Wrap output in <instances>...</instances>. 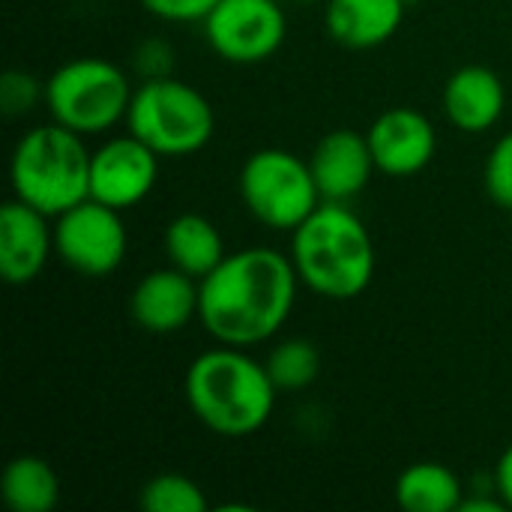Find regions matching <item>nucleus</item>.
<instances>
[{"instance_id": "f257e3e1", "label": "nucleus", "mask_w": 512, "mask_h": 512, "mask_svg": "<svg viewBox=\"0 0 512 512\" xmlns=\"http://www.w3.org/2000/svg\"><path fill=\"white\" fill-rule=\"evenodd\" d=\"M198 285L201 327L219 345L252 348L285 327L297 303L300 276L291 255L267 246H246L225 255Z\"/></svg>"}, {"instance_id": "f3484780", "label": "nucleus", "mask_w": 512, "mask_h": 512, "mask_svg": "<svg viewBox=\"0 0 512 512\" xmlns=\"http://www.w3.org/2000/svg\"><path fill=\"white\" fill-rule=\"evenodd\" d=\"M165 255H168V264L189 273L192 279H204L207 273H213L222 258L228 255L225 252V243H222V234L219 228L201 216V213H180L168 222L165 228Z\"/></svg>"}, {"instance_id": "b1692460", "label": "nucleus", "mask_w": 512, "mask_h": 512, "mask_svg": "<svg viewBox=\"0 0 512 512\" xmlns=\"http://www.w3.org/2000/svg\"><path fill=\"white\" fill-rule=\"evenodd\" d=\"M219 0H141V6L159 18V21H171V24H192V21H204Z\"/></svg>"}, {"instance_id": "423d86ee", "label": "nucleus", "mask_w": 512, "mask_h": 512, "mask_svg": "<svg viewBox=\"0 0 512 512\" xmlns=\"http://www.w3.org/2000/svg\"><path fill=\"white\" fill-rule=\"evenodd\" d=\"M132 93L126 72L105 57H75L45 81L51 120L78 135H102L126 120Z\"/></svg>"}, {"instance_id": "0eeeda50", "label": "nucleus", "mask_w": 512, "mask_h": 512, "mask_svg": "<svg viewBox=\"0 0 512 512\" xmlns=\"http://www.w3.org/2000/svg\"><path fill=\"white\" fill-rule=\"evenodd\" d=\"M237 186L246 210L273 231H294L321 204L309 162L282 147L255 150L243 162Z\"/></svg>"}, {"instance_id": "20e7f679", "label": "nucleus", "mask_w": 512, "mask_h": 512, "mask_svg": "<svg viewBox=\"0 0 512 512\" xmlns=\"http://www.w3.org/2000/svg\"><path fill=\"white\" fill-rule=\"evenodd\" d=\"M90 159L84 135L48 123L24 132L12 150L9 180L15 198L57 219L90 198Z\"/></svg>"}, {"instance_id": "aec40b11", "label": "nucleus", "mask_w": 512, "mask_h": 512, "mask_svg": "<svg viewBox=\"0 0 512 512\" xmlns=\"http://www.w3.org/2000/svg\"><path fill=\"white\" fill-rule=\"evenodd\" d=\"M264 366L279 393H300L315 384V378L321 372V357L309 339L294 336V339L279 342L270 351V357L264 360Z\"/></svg>"}, {"instance_id": "1a4fd4ad", "label": "nucleus", "mask_w": 512, "mask_h": 512, "mask_svg": "<svg viewBox=\"0 0 512 512\" xmlns=\"http://www.w3.org/2000/svg\"><path fill=\"white\" fill-rule=\"evenodd\" d=\"M288 33L285 9L276 0H219L204 18L210 48L237 66L270 60Z\"/></svg>"}, {"instance_id": "4468645a", "label": "nucleus", "mask_w": 512, "mask_h": 512, "mask_svg": "<svg viewBox=\"0 0 512 512\" xmlns=\"http://www.w3.org/2000/svg\"><path fill=\"white\" fill-rule=\"evenodd\" d=\"M309 168L321 192V201H342V204L360 195L369 186L372 171H378L369 138L354 129L327 132L315 144L309 156Z\"/></svg>"}, {"instance_id": "a211bd4d", "label": "nucleus", "mask_w": 512, "mask_h": 512, "mask_svg": "<svg viewBox=\"0 0 512 512\" xmlns=\"http://www.w3.org/2000/svg\"><path fill=\"white\" fill-rule=\"evenodd\" d=\"M465 501L459 474L441 462H417L396 480V504L405 512H456Z\"/></svg>"}, {"instance_id": "2eb2a0df", "label": "nucleus", "mask_w": 512, "mask_h": 512, "mask_svg": "<svg viewBox=\"0 0 512 512\" xmlns=\"http://www.w3.org/2000/svg\"><path fill=\"white\" fill-rule=\"evenodd\" d=\"M507 105V90L498 72L489 66H462L447 78L444 87V114L447 120L468 135L489 132Z\"/></svg>"}, {"instance_id": "ddd939ff", "label": "nucleus", "mask_w": 512, "mask_h": 512, "mask_svg": "<svg viewBox=\"0 0 512 512\" xmlns=\"http://www.w3.org/2000/svg\"><path fill=\"white\" fill-rule=\"evenodd\" d=\"M51 216L12 198L0 210V276L9 285H30L54 252Z\"/></svg>"}, {"instance_id": "412c9836", "label": "nucleus", "mask_w": 512, "mask_h": 512, "mask_svg": "<svg viewBox=\"0 0 512 512\" xmlns=\"http://www.w3.org/2000/svg\"><path fill=\"white\" fill-rule=\"evenodd\" d=\"M138 504L147 512H207V495L183 474H156L144 483Z\"/></svg>"}, {"instance_id": "a878e982", "label": "nucleus", "mask_w": 512, "mask_h": 512, "mask_svg": "<svg viewBox=\"0 0 512 512\" xmlns=\"http://www.w3.org/2000/svg\"><path fill=\"white\" fill-rule=\"evenodd\" d=\"M495 492L512 510V444L501 453V459L495 465Z\"/></svg>"}, {"instance_id": "bb28decb", "label": "nucleus", "mask_w": 512, "mask_h": 512, "mask_svg": "<svg viewBox=\"0 0 512 512\" xmlns=\"http://www.w3.org/2000/svg\"><path fill=\"white\" fill-rule=\"evenodd\" d=\"M504 507L507 504L501 498H495V501H489V498H465L459 512H501Z\"/></svg>"}, {"instance_id": "f8f14e48", "label": "nucleus", "mask_w": 512, "mask_h": 512, "mask_svg": "<svg viewBox=\"0 0 512 512\" xmlns=\"http://www.w3.org/2000/svg\"><path fill=\"white\" fill-rule=\"evenodd\" d=\"M201 303V285L189 273L177 267H159L150 270L129 297V315L132 321L156 336L177 333L189 327L192 318H198Z\"/></svg>"}, {"instance_id": "39448f33", "label": "nucleus", "mask_w": 512, "mask_h": 512, "mask_svg": "<svg viewBox=\"0 0 512 512\" xmlns=\"http://www.w3.org/2000/svg\"><path fill=\"white\" fill-rule=\"evenodd\" d=\"M126 126L162 159H183L210 144L216 111L201 90L165 75L135 87Z\"/></svg>"}, {"instance_id": "cd10ccee", "label": "nucleus", "mask_w": 512, "mask_h": 512, "mask_svg": "<svg viewBox=\"0 0 512 512\" xmlns=\"http://www.w3.org/2000/svg\"><path fill=\"white\" fill-rule=\"evenodd\" d=\"M297 3H318V0H297Z\"/></svg>"}, {"instance_id": "4be33fe9", "label": "nucleus", "mask_w": 512, "mask_h": 512, "mask_svg": "<svg viewBox=\"0 0 512 512\" xmlns=\"http://www.w3.org/2000/svg\"><path fill=\"white\" fill-rule=\"evenodd\" d=\"M486 192L501 210L512 213V129L495 141L486 159Z\"/></svg>"}, {"instance_id": "dca6fc26", "label": "nucleus", "mask_w": 512, "mask_h": 512, "mask_svg": "<svg viewBox=\"0 0 512 512\" xmlns=\"http://www.w3.org/2000/svg\"><path fill=\"white\" fill-rule=\"evenodd\" d=\"M408 0H327V33L345 48H378L396 36Z\"/></svg>"}, {"instance_id": "7ed1b4c3", "label": "nucleus", "mask_w": 512, "mask_h": 512, "mask_svg": "<svg viewBox=\"0 0 512 512\" xmlns=\"http://www.w3.org/2000/svg\"><path fill=\"white\" fill-rule=\"evenodd\" d=\"M288 255L300 285L327 300H354L375 276L372 234L342 201H321L291 231Z\"/></svg>"}, {"instance_id": "5701e85b", "label": "nucleus", "mask_w": 512, "mask_h": 512, "mask_svg": "<svg viewBox=\"0 0 512 512\" xmlns=\"http://www.w3.org/2000/svg\"><path fill=\"white\" fill-rule=\"evenodd\" d=\"M39 99H45V84H39L30 72L9 69L0 81V108L6 117L27 114Z\"/></svg>"}, {"instance_id": "393cba45", "label": "nucleus", "mask_w": 512, "mask_h": 512, "mask_svg": "<svg viewBox=\"0 0 512 512\" xmlns=\"http://www.w3.org/2000/svg\"><path fill=\"white\" fill-rule=\"evenodd\" d=\"M171 45L162 39H147L135 48V72L150 81V78H165L171 75Z\"/></svg>"}, {"instance_id": "6ab92c4d", "label": "nucleus", "mask_w": 512, "mask_h": 512, "mask_svg": "<svg viewBox=\"0 0 512 512\" xmlns=\"http://www.w3.org/2000/svg\"><path fill=\"white\" fill-rule=\"evenodd\" d=\"M0 498L12 512H51L60 501V480L39 456H15L0 474Z\"/></svg>"}, {"instance_id": "f03ea898", "label": "nucleus", "mask_w": 512, "mask_h": 512, "mask_svg": "<svg viewBox=\"0 0 512 512\" xmlns=\"http://www.w3.org/2000/svg\"><path fill=\"white\" fill-rule=\"evenodd\" d=\"M183 393L198 423L222 438L255 435L270 420L279 396L267 366L234 345L198 354L186 369Z\"/></svg>"}, {"instance_id": "9d476101", "label": "nucleus", "mask_w": 512, "mask_h": 512, "mask_svg": "<svg viewBox=\"0 0 512 512\" xmlns=\"http://www.w3.org/2000/svg\"><path fill=\"white\" fill-rule=\"evenodd\" d=\"M159 159L162 156L132 132L105 141L90 159V198L114 210L138 207L156 186Z\"/></svg>"}, {"instance_id": "9b49d317", "label": "nucleus", "mask_w": 512, "mask_h": 512, "mask_svg": "<svg viewBox=\"0 0 512 512\" xmlns=\"http://www.w3.org/2000/svg\"><path fill=\"white\" fill-rule=\"evenodd\" d=\"M378 171L387 177H411L420 174L438 150V132L432 120L408 105L390 108L366 132Z\"/></svg>"}, {"instance_id": "6e6552de", "label": "nucleus", "mask_w": 512, "mask_h": 512, "mask_svg": "<svg viewBox=\"0 0 512 512\" xmlns=\"http://www.w3.org/2000/svg\"><path fill=\"white\" fill-rule=\"evenodd\" d=\"M123 210H114L96 198L75 204L54 219V252L78 276L105 279L126 258Z\"/></svg>"}]
</instances>
